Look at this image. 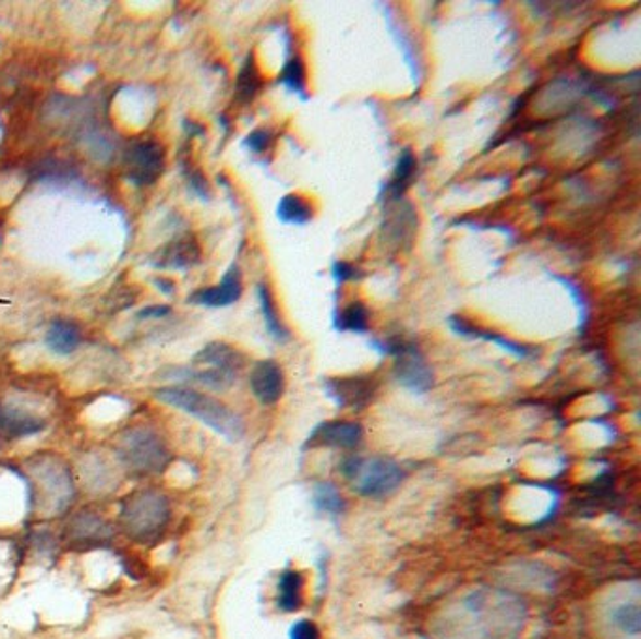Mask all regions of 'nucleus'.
<instances>
[{
  "instance_id": "1",
  "label": "nucleus",
  "mask_w": 641,
  "mask_h": 639,
  "mask_svg": "<svg viewBox=\"0 0 641 639\" xmlns=\"http://www.w3.org/2000/svg\"><path fill=\"white\" fill-rule=\"evenodd\" d=\"M158 401L168 407L181 410L192 415L194 420L204 423L228 443H239L245 436V422L235 414L225 402L215 397L196 391V389L181 388V386H166L155 391Z\"/></svg>"
},
{
  "instance_id": "2",
  "label": "nucleus",
  "mask_w": 641,
  "mask_h": 639,
  "mask_svg": "<svg viewBox=\"0 0 641 639\" xmlns=\"http://www.w3.org/2000/svg\"><path fill=\"white\" fill-rule=\"evenodd\" d=\"M35 510L44 517L62 516L74 504L75 480L61 457L36 456L27 462Z\"/></svg>"
},
{
  "instance_id": "3",
  "label": "nucleus",
  "mask_w": 641,
  "mask_h": 639,
  "mask_svg": "<svg viewBox=\"0 0 641 639\" xmlns=\"http://www.w3.org/2000/svg\"><path fill=\"white\" fill-rule=\"evenodd\" d=\"M171 521L170 501L157 490L132 491L119 508V527L137 544H155Z\"/></svg>"
},
{
  "instance_id": "4",
  "label": "nucleus",
  "mask_w": 641,
  "mask_h": 639,
  "mask_svg": "<svg viewBox=\"0 0 641 639\" xmlns=\"http://www.w3.org/2000/svg\"><path fill=\"white\" fill-rule=\"evenodd\" d=\"M245 365V358L226 342H209L194 355L191 367L170 369L166 376L178 381L196 382L199 386L225 391L238 381L239 371Z\"/></svg>"
},
{
  "instance_id": "5",
  "label": "nucleus",
  "mask_w": 641,
  "mask_h": 639,
  "mask_svg": "<svg viewBox=\"0 0 641 639\" xmlns=\"http://www.w3.org/2000/svg\"><path fill=\"white\" fill-rule=\"evenodd\" d=\"M116 454L124 472L136 478L157 477L168 469L171 461V451L165 438L145 427L124 431L117 441Z\"/></svg>"
},
{
  "instance_id": "6",
  "label": "nucleus",
  "mask_w": 641,
  "mask_h": 639,
  "mask_svg": "<svg viewBox=\"0 0 641 639\" xmlns=\"http://www.w3.org/2000/svg\"><path fill=\"white\" fill-rule=\"evenodd\" d=\"M339 470L352 490L365 498L388 497L404 480L403 467L388 457H344Z\"/></svg>"
},
{
  "instance_id": "7",
  "label": "nucleus",
  "mask_w": 641,
  "mask_h": 639,
  "mask_svg": "<svg viewBox=\"0 0 641 639\" xmlns=\"http://www.w3.org/2000/svg\"><path fill=\"white\" fill-rule=\"evenodd\" d=\"M371 347L375 348L378 354L389 355L396 360L394 376L412 394H427L435 386L433 369L416 342L401 339V337H388V339L371 340Z\"/></svg>"
},
{
  "instance_id": "8",
  "label": "nucleus",
  "mask_w": 641,
  "mask_h": 639,
  "mask_svg": "<svg viewBox=\"0 0 641 639\" xmlns=\"http://www.w3.org/2000/svg\"><path fill=\"white\" fill-rule=\"evenodd\" d=\"M165 147L157 140H140L124 150V178L136 186L157 183L165 171Z\"/></svg>"
},
{
  "instance_id": "9",
  "label": "nucleus",
  "mask_w": 641,
  "mask_h": 639,
  "mask_svg": "<svg viewBox=\"0 0 641 639\" xmlns=\"http://www.w3.org/2000/svg\"><path fill=\"white\" fill-rule=\"evenodd\" d=\"M378 391V382L371 374H358V376H337L324 381V394L339 409L363 410L375 399Z\"/></svg>"
},
{
  "instance_id": "10",
  "label": "nucleus",
  "mask_w": 641,
  "mask_h": 639,
  "mask_svg": "<svg viewBox=\"0 0 641 639\" xmlns=\"http://www.w3.org/2000/svg\"><path fill=\"white\" fill-rule=\"evenodd\" d=\"M66 540L77 547H96L113 540V527L98 511L80 510L66 523Z\"/></svg>"
},
{
  "instance_id": "11",
  "label": "nucleus",
  "mask_w": 641,
  "mask_h": 639,
  "mask_svg": "<svg viewBox=\"0 0 641 639\" xmlns=\"http://www.w3.org/2000/svg\"><path fill=\"white\" fill-rule=\"evenodd\" d=\"M363 438V427L360 423L347 422V420H331L322 422L311 431L305 449L339 448L354 449L360 446Z\"/></svg>"
},
{
  "instance_id": "12",
  "label": "nucleus",
  "mask_w": 641,
  "mask_h": 639,
  "mask_svg": "<svg viewBox=\"0 0 641 639\" xmlns=\"http://www.w3.org/2000/svg\"><path fill=\"white\" fill-rule=\"evenodd\" d=\"M199 243L192 233L171 239L165 246H160L153 256L150 264L158 269H189L199 262Z\"/></svg>"
},
{
  "instance_id": "13",
  "label": "nucleus",
  "mask_w": 641,
  "mask_h": 639,
  "mask_svg": "<svg viewBox=\"0 0 641 639\" xmlns=\"http://www.w3.org/2000/svg\"><path fill=\"white\" fill-rule=\"evenodd\" d=\"M243 293V280H241V269L238 264H232L230 269L225 273L219 285L202 288L198 292L192 293L189 301L192 305L209 306V309H222L238 303Z\"/></svg>"
},
{
  "instance_id": "14",
  "label": "nucleus",
  "mask_w": 641,
  "mask_h": 639,
  "mask_svg": "<svg viewBox=\"0 0 641 639\" xmlns=\"http://www.w3.org/2000/svg\"><path fill=\"white\" fill-rule=\"evenodd\" d=\"M251 389L264 407H271L280 401L285 394V373L274 360L258 361L251 373Z\"/></svg>"
},
{
  "instance_id": "15",
  "label": "nucleus",
  "mask_w": 641,
  "mask_h": 639,
  "mask_svg": "<svg viewBox=\"0 0 641 639\" xmlns=\"http://www.w3.org/2000/svg\"><path fill=\"white\" fill-rule=\"evenodd\" d=\"M448 324H450L451 331L459 335V337H464V339L487 340V342L497 345L498 348H503L505 352L512 354L513 358H518V360H529V358H534L536 352H539L534 347H529V345H523V342H516V340L506 339L505 335L493 334V331H487V329L474 326V324H471V322L463 318V316H450V318H448Z\"/></svg>"
},
{
  "instance_id": "16",
  "label": "nucleus",
  "mask_w": 641,
  "mask_h": 639,
  "mask_svg": "<svg viewBox=\"0 0 641 639\" xmlns=\"http://www.w3.org/2000/svg\"><path fill=\"white\" fill-rule=\"evenodd\" d=\"M46 427H48V423L40 415L0 402V438L2 441H17V438L35 436Z\"/></svg>"
},
{
  "instance_id": "17",
  "label": "nucleus",
  "mask_w": 641,
  "mask_h": 639,
  "mask_svg": "<svg viewBox=\"0 0 641 639\" xmlns=\"http://www.w3.org/2000/svg\"><path fill=\"white\" fill-rule=\"evenodd\" d=\"M46 345L53 354H74L82 345V329L70 319H53L46 334Z\"/></svg>"
},
{
  "instance_id": "18",
  "label": "nucleus",
  "mask_w": 641,
  "mask_h": 639,
  "mask_svg": "<svg viewBox=\"0 0 641 639\" xmlns=\"http://www.w3.org/2000/svg\"><path fill=\"white\" fill-rule=\"evenodd\" d=\"M256 293H258L259 311H262V318H264V326H266L267 334H269L271 339L280 342V345H287L292 339V334H290V329L285 326V322L280 318L274 293L269 290L267 282H259L258 288H256Z\"/></svg>"
},
{
  "instance_id": "19",
  "label": "nucleus",
  "mask_w": 641,
  "mask_h": 639,
  "mask_svg": "<svg viewBox=\"0 0 641 639\" xmlns=\"http://www.w3.org/2000/svg\"><path fill=\"white\" fill-rule=\"evenodd\" d=\"M303 586H305V579L300 570H287L280 571L279 581H277V607L282 613H295L300 610L303 604Z\"/></svg>"
},
{
  "instance_id": "20",
  "label": "nucleus",
  "mask_w": 641,
  "mask_h": 639,
  "mask_svg": "<svg viewBox=\"0 0 641 639\" xmlns=\"http://www.w3.org/2000/svg\"><path fill=\"white\" fill-rule=\"evenodd\" d=\"M416 157L410 149H404L399 158H397L396 170H394V178L386 186V194H388L391 202H397L403 197L404 191L409 189L410 184L414 183L416 179Z\"/></svg>"
},
{
  "instance_id": "21",
  "label": "nucleus",
  "mask_w": 641,
  "mask_h": 639,
  "mask_svg": "<svg viewBox=\"0 0 641 639\" xmlns=\"http://www.w3.org/2000/svg\"><path fill=\"white\" fill-rule=\"evenodd\" d=\"M314 510L326 514L329 517H341L347 511V501L341 495L339 487L331 482L316 483L311 497Z\"/></svg>"
},
{
  "instance_id": "22",
  "label": "nucleus",
  "mask_w": 641,
  "mask_h": 639,
  "mask_svg": "<svg viewBox=\"0 0 641 639\" xmlns=\"http://www.w3.org/2000/svg\"><path fill=\"white\" fill-rule=\"evenodd\" d=\"M609 623L619 632L638 638L641 630L640 602L638 600H627V602L615 604L612 612H609Z\"/></svg>"
},
{
  "instance_id": "23",
  "label": "nucleus",
  "mask_w": 641,
  "mask_h": 639,
  "mask_svg": "<svg viewBox=\"0 0 641 639\" xmlns=\"http://www.w3.org/2000/svg\"><path fill=\"white\" fill-rule=\"evenodd\" d=\"M337 331L363 335L368 331V309L362 301H352L350 305L337 311L334 318Z\"/></svg>"
},
{
  "instance_id": "24",
  "label": "nucleus",
  "mask_w": 641,
  "mask_h": 639,
  "mask_svg": "<svg viewBox=\"0 0 641 639\" xmlns=\"http://www.w3.org/2000/svg\"><path fill=\"white\" fill-rule=\"evenodd\" d=\"M264 85V80L259 75L258 64L254 61V55L246 57L243 67L239 70L238 82H235V96L241 104L253 103L259 89Z\"/></svg>"
},
{
  "instance_id": "25",
  "label": "nucleus",
  "mask_w": 641,
  "mask_h": 639,
  "mask_svg": "<svg viewBox=\"0 0 641 639\" xmlns=\"http://www.w3.org/2000/svg\"><path fill=\"white\" fill-rule=\"evenodd\" d=\"M277 217L285 225H307L313 218V207L300 194H288L277 205Z\"/></svg>"
},
{
  "instance_id": "26",
  "label": "nucleus",
  "mask_w": 641,
  "mask_h": 639,
  "mask_svg": "<svg viewBox=\"0 0 641 639\" xmlns=\"http://www.w3.org/2000/svg\"><path fill=\"white\" fill-rule=\"evenodd\" d=\"M279 83L285 87L300 95L301 98H307V72H305V64L301 61V57H292L290 61L282 67L279 75Z\"/></svg>"
},
{
  "instance_id": "27",
  "label": "nucleus",
  "mask_w": 641,
  "mask_h": 639,
  "mask_svg": "<svg viewBox=\"0 0 641 639\" xmlns=\"http://www.w3.org/2000/svg\"><path fill=\"white\" fill-rule=\"evenodd\" d=\"M83 474L87 477L90 490L117 487L116 480H113V470L106 461H90L89 465L83 467Z\"/></svg>"
},
{
  "instance_id": "28",
  "label": "nucleus",
  "mask_w": 641,
  "mask_h": 639,
  "mask_svg": "<svg viewBox=\"0 0 641 639\" xmlns=\"http://www.w3.org/2000/svg\"><path fill=\"white\" fill-rule=\"evenodd\" d=\"M331 275H334L335 282L337 285H344V282H354L363 277V272H360V267H355L350 262H335L331 267Z\"/></svg>"
},
{
  "instance_id": "29",
  "label": "nucleus",
  "mask_w": 641,
  "mask_h": 639,
  "mask_svg": "<svg viewBox=\"0 0 641 639\" xmlns=\"http://www.w3.org/2000/svg\"><path fill=\"white\" fill-rule=\"evenodd\" d=\"M288 639H322L320 628L313 620H295L288 630Z\"/></svg>"
},
{
  "instance_id": "30",
  "label": "nucleus",
  "mask_w": 641,
  "mask_h": 639,
  "mask_svg": "<svg viewBox=\"0 0 641 639\" xmlns=\"http://www.w3.org/2000/svg\"><path fill=\"white\" fill-rule=\"evenodd\" d=\"M271 140H274V134L269 132V130H254L253 134H249L245 137V147L246 149L253 150V153H264V150L271 145Z\"/></svg>"
},
{
  "instance_id": "31",
  "label": "nucleus",
  "mask_w": 641,
  "mask_h": 639,
  "mask_svg": "<svg viewBox=\"0 0 641 639\" xmlns=\"http://www.w3.org/2000/svg\"><path fill=\"white\" fill-rule=\"evenodd\" d=\"M184 178L191 184L192 191L196 192L202 200H209V186H207V181H205L204 176L198 170L184 168Z\"/></svg>"
},
{
  "instance_id": "32",
  "label": "nucleus",
  "mask_w": 641,
  "mask_h": 639,
  "mask_svg": "<svg viewBox=\"0 0 641 639\" xmlns=\"http://www.w3.org/2000/svg\"><path fill=\"white\" fill-rule=\"evenodd\" d=\"M170 311L171 309L168 305L145 306V309H142V311L137 313V318H165V316L170 314Z\"/></svg>"
},
{
  "instance_id": "33",
  "label": "nucleus",
  "mask_w": 641,
  "mask_h": 639,
  "mask_svg": "<svg viewBox=\"0 0 641 639\" xmlns=\"http://www.w3.org/2000/svg\"><path fill=\"white\" fill-rule=\"evenodd\" d=\"M155 285L160 288V292L166 293V296H171V293L176 292V285L171 282L170 279H155Z\"/></svg>"
}]
</instances>
